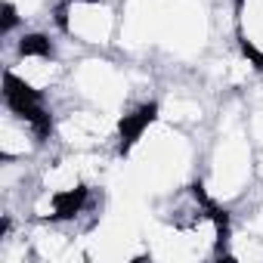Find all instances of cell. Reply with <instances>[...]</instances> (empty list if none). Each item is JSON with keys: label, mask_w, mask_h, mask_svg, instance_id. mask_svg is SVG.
Segmentation results:
<instances>
[{"label": "cell", "mask_w": 263, "mask_h": 263, "mask_svg": "<svg viewBox=\"0 0 263 263\" xmlns=\"http://www.w3.org/2000/svg\"><path fill=\"white\" fill-rule=\"evenodd\" d=\"M59 0H4V34L22 28H53Z\"/></svg>", "instance_id": "8992f818"}, {"label": "cell", "mask_w": 263, "mask_h": 263, "mask_svg": "<svg viewBox=\"0 0 263 263\" xmlns=\"http://www.w3.org/2000/svg\"><path fill=\"white\" fill-rule=\"evenodd\" d=\"M53 146L68 152H105L115 155L121 149L124 124L102 108H93L68 93L53 102Z\"/></svg>", "instance_id": "3957f363"}, {"label": "cell", "mask_w": 263, "mask_h": 263, "mask_svg": "<svg viewBox=\"0 0 263 263\" xmlns=\"http://www.w3.org/2000/svg\"><path fill=\"white\" fill-rule=\"evenodd\" d=\"M257 143L248 124V99L223 96L201 140L198 189L223 211L238 208L260 189Z\"/></svg>", "instance_id": "7a4b0ae2"}, {"label": "cell", "mask_w": 263, "mask_h": 263, "mask_svg": "<svg viewBox=\"0 0 263 263\" xmlns=\"http://www.w3.org/2000/svg\"><path fill=\"white\" fill-rule=\"evenodd\" d=\"M232 4V44L263 71V0H229Z\"/></svg>", "instance_id": "5b68a950"}, {"label": "cell", "mask_w": 263, "mask_h": 263, "mask_svg": "<svg viewBox=\"0 0 263 263\" xmlns=\"http://www.w3.org/2000/svg\"><path fill=\"white\" fill-rule=\"evenodd\" d=\"M201 140L204 134L155 115V102H149L124 118L118 171L140 198L158 204L198 183Z\"/></svg>", "instance_id": "6da1fadb"}, {"label": "cell", "mask_w": 263, "mask_h": 263, "mask_svg": "<svg viewBox=\"0 0 263 263\" xmlns=\"http://www.w3.org/2000/svg\"><path fill=\"white\" fill-rule=\"evenodd\" d=\"M53 28L74 53H118L121 0H59Z\"/></svg>", "instance_id": "277c9868"}, {"label": "cell", "mask_w": 263, "mask_h": 263, "mask_svg": "<svg viewBox=\"0 0 263 263\" xmlns=\"http://www.w3.org/2000/svg\"><path fill=\"white\" fill-rule=\"evenodd\" d=\"M229 217H232L235 223H241L248 232H254V235L263 241V186H260L251 198H245L238 208H232Z\"/></svg>", "instance_id": "52a82bcc"}]
</instances>
